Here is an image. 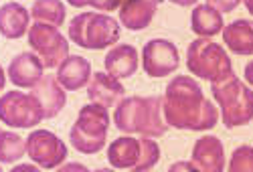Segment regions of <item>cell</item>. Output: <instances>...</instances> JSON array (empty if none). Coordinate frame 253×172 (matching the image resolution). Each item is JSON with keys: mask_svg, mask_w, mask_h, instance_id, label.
<instances>
[{"mask_svg": "<svg viewBox=\"0 0 253 172\" xmlns=\"http://www.w3.org/2000/svg\"><path fill=\"white\" fill-rule=\"evenodd\" d=\"M162 114L164 122L188 132H207L213 130L219 122V112L201 85L188 75H176L166 85L162 95Z\"/></svg>", "mask_w": 253, "mask_h": 172, "instance_id": "6da1fadb", "label": "cell"}, {"mask_svg": "<svg viewBox=\"0 0 253 172\" xmlns=\"http://www.w3.org/2000/svg\"><path fill=\"white\" fill-rule=\"evenodd\" d=\"M160 95H132L126 97L114 112V124L124 134H138L144 138H162L168 124L162 118Z\"/></svg>", "mask_w": 253, "mask_h": 172, "instance_id": "7a4b0ae2", "label": "cell"}, {"mask_svg": "<svg viewBox=\"0 0 253 172\" xmlns=\"http://www.w3.org/2000/svg\"><path fill=\"white\" fill-rule=\"evenodd\" d=\"M215 101L221 107L225 128L247 126L253 120V89L245 85L235 73L217 83H211Z\"/></svg>", "mask_w": 253, "mask_h": 172, "instance_id": "3957f363", "label": "cell"}, {"mask_svg": "<svg viewBox=\"0 0 253 172\" xmlns=\"http://www.w3.org/2000/svg\"><path fill=\"white\" fill-rule=\"evenodd\" d=\"M120 35V23L110 14L87 10L73 16L69 23V39L81 49L101 51L118 43Z\"/></svg>", "mask_w": 253, "mask_h": 172, "instance_id": "277c9868", "label": "cell"}, {"mask_svg": "<svg viewBox=\"0 0 253 172\" xmlns=\"http://www.w3.org/2000/svg\"><path fill=\"white\" fill-rule=\"evenodd\" d=\"M110 130V114L105 107L87 103L79 110V116L69 132L71 146L81 154H97L105 146Z\"/></svg>", "mask_w": 253, "mask_h": 172, "instance_id": "5b68a950", "label": "cell"}, {"mask_svg": "<svg viewBox=\"0 0 253 172\" xmlns=\"http://www.w3.org/2000/svg\"><path fill=\"white\" fill-rule=\"evenodd\" d=\"M186 67L193 75L217 83L233 75V65L227 51L211 39H195L186 49Z\"/></svg>", "mask_w": 253, "mask_h": 172, "instance_id": "8992f818", "label": "cell"}, {"mask_svg": "<svg viewBox=\"0 0 253 172\" xmlns=\"http://www.w3.org/2000/svg\"><path fill=\"white\" fill-rule=\"evenodd\" d=\"M160 160V146L152 138L120 136L108 148V162L118 170H152Z\"/></svg>", "mask_w": 253, "mask_h": 172, "instance_id": "52a82bcc", "label": "cell"}, {"mask_svg": "<svg viewBox=\"0 0 253 172\" xmlns=\"http://www.w3.org/2000/svg\"><path fill=\"white\" fill-rule=\"evenodd\" d=\"M29 45L45 69H59L69 57V41L59 33V29L49 25L35 23L29 29Z\"/></svg>", "mask_w": 253, "mask_h": 172, "instance_id": "ba28073f", "label": "cell"}, {"mask_svg": "<svg viewBox=\"0 0 253 172\" xmlns=\"http://www.w3.org/2000/svg\"><path fill=\"white\" fill-rule=\"evenodd\" d=\"M0 118L10 128H33L45 120L37 97L23 91H6L0 97Z\"/></svg>", "mask_w": 253, "mask_h": 172, "instance_id": "9c48e42d", "label": "cell"}, {"mask_svg": "<svg viewBox=\"0 0 253 172\" xmlns=\"http://www.w3.org/2000/svg\"><path fill=\"white\" fill-rule=\"evenodd\" d=\"M27 154L39 168H59L67 158V146L49 130H35L27 138Z\"/></svg>", "mask_w": 253, "mask_h": 172, "instance_id": "30bf717a", "label": "cell"}, {"mask_svg": "<svg viewBox=\"0 0 253 172\" xmlns=\"http://www.w3.org/2000/svg\"><path fill=\"white\" fill-rule=\"evenodd\" d=\"M180 65V55L172 41L150 39L142 49V67L150 77L172 75Z\"/></svg>", "mask_w": 253, "mask_h": 172, "instance_id": "8fae6325", "label": "cell"}, {"mask_svg": "<svg viewBox=\"0 0 253 172\" xmlns=\"http://www.w3.org/2000/svg\"><path fill=\"white\" fill-rule=\"evenodd\" d=\"M87 97L91 103L110 110V107H118L126 99V87L120 83V79L97 71L91 75V81L87 85Z\"/></svg>", "mask_w": 253, "mask_h": 172, "instance_id": "7c38bea8", "label": "cell"}, {"mask_svg": "<svg viewBox=\"0 0 253 172\" xmlns=\"http://www.w3.org/2000/svg\"><path fill=\"white\" fill-rule=\"evenodd\" d=\"M193 166L197 172H225V148L217 136H203L193 146Z\"/></svg>", "mask_w": 253, "mask_h": 172, "instance_id": "4fadbf2b", "label": "cell"}, {"mask_svg": "<svg viewBox=\"0 0 253 172\" xmlns=\"http://www.w3.org/2000/svg\"><path fill=\"white\" fill-rule=\"evenodd\" d=\"M43 63L41 59L31 53V51H25V53H18L6 69L8 73V79L12 81L14 87H20V89H33L35 85L43 79Z\"/></svg>", "mask_w": 253, "mask_h": 172, "instance_id": "5bb4252c", "label": "cell"}, {"mask_svg": "<svg viewBox=\"0 0 253 172\" xmlns=\"http://www.w3.org/2000/svg\"><path fill=\"white\" fill-rule=\"evenodd\" d=\"M31 93L37 97L41 110H43L45 120L57 118L63 107H65V103H67L65 89L61 87V83L53 75H43V79H41L31 89Z\"/></svg>", "mask_w": 253, "mask_h": 172, "instance_id": "9a60e30c", "label": "cell"}, {"mask_svg": "<svg viewBox=\"0 0 253 172\" xmlns=\"http://www.w3.org/2000/svg\"><path fill=\"white\" fill-rule=\"evenodd\" d=\"M91 63L81 57V55H69L63 65L57 69V81L61 83L63 89L67 91H77L81 87H85L91 81Z\"/></svg>", "mask_w": 253, "mask_h": 172, "instance_id": "2e32d148", "label": "cell"}, {"mask_svg": "<svg viewBox=\"0 0 253 172\" xmlns=\"http://www.w3.org/2000/svg\"><path fill=\"white\" fill-rule=\"evenodd\" d=\"M138 51L134 45H116L114 49H110V53L105 55L103 65H105V73L116 77V79H126L132 77L138 71Z\"/></svg>", "mask_w": 253, "mask_h": 172, "instance_id": "e0dca14e", "label": "cell"}, {"mask_svg": "<svg viewBox=\"0 0 253 172\" xmlns=\"http://www.w3.org/2000/svg\"><path fill=\"white\" fill-rule=\"evenodd\" d=\"M223 43L235 55H253V20L237 18L223 29Z\"/></svg>", "mask_w": 253, "mask_h": 172, "instance_id": "ac0fdd59", "label": "cell"}, {"mask_svg": "<svg viewBox=\"0 0 253 172\" xmlns=\"http://www.w3.org/2000/svg\"><path fill=\"white\" fill-rule=\"evenodd\" d=\"M29 10L18 2H6L0 8V33L6 39H20L29 33Z\"/></svg>", "mask_w": 253, "mask_h": 172, "instance_id": "d6986e66", "label": "cell"}, {"mask_svg": "<svg viewBox=\"0 0 253 172\" xmlns=\"http://www.w3.org/2000/svg\"><path fill=\"white\" fill-rule=\"evenodd\" d=\"M158 2L154 0H140V2H122L120 6V23L128 31L146 29L156 14Z\"/></svg>", "mask_w": 253, "mask_h": 172, "instance_id": "ffe728a7", "label": "cell"}, {"mask_svg": "<svg viewBox=\"0 0 253 172\" xmlns=\"http://www.w3.org/2000/svg\"><path fill=\"white\" fill-rule=\"evenodd\" d=\"M191 29L201 39H209V37H215V35L223 33L225 23H223L221 12L213 4L203 2V4H197L193 14H191Z\"/></svg>", "mask_w": 253, "mask_h": 172, "instance_id": "44dd1931", "label": "cell"}, {"mask_svg": "<svg viewBox=\"0 0 253 172\" xmlns=\"http://www.w3.org/2000/svg\"><path fill=\"white\" fill-rule=\"evenodd\" d=\"M31 12L35 23H41V25L59 29L65 23V4L59 2V0H37Z\"/></svg>", "mask_w": 253, "mask_h": 172, "instance_id": "7402d4cb", "label": "cell"}, {"mask_svg": "<svg viewBox=\"0 0 253 172\" xmlns=\"http://www.w3.org/2000/svg\"><path fill=\"white\" fill-rule=\"evenodd\" d=\"M2 142H0V162L2 164H12L20 160L27 152V138H20L14 132L4 130L0 134Z\"/></svg>", "mask_w": 253, "mask_h": 172, "instance_id": "603a6c76", "label": "cell"}, {"mask_svg": "<svg viewBox=\"0 0 253 172\" xmlns=\"http://www.w3.org/2000/svg\"><path fill=\"white\" fill-rule=\"evenodd\" d=\"M227 172H253V146H239L233 150Z\"/></svg>", "mask_w": 253, "mask_h": 172, "instance_id": "cb8c5ba5", "label": "cell"}, {"mask_svg": "<svg viewBox=\"0 0 253 172\" xmlns=\"http://www.w3.org/2000/svg\"><path fill=\"white\" fill-rule=\"evenodd\" d=\"M168 172H197V168L193 166V162L178 160V162H174L170 168H168Z\"/></svg>", "mask_w": 253, "mask_h": 172, "instance_id": "d4e9b609", "label": "cell"}, {"mask_svg": "<svg viewBox=\"0 0 253 172\" xmlns=\"http://www.w3.org/2000/svg\"><path fill=\"white\" fill-rule=\"evenodd\" d=\"M57 172H89V170H87V166H83L79 162H67V164L59 166Z\"/></svg>", "mask_w": 253, "mask_h": 172, "instance_id": "484cf974", "label": "cell"}, {"mask_svg": "<svg viewBox=\"0 0 253 172\" xmlns=\"http://www.w3.org/2000/svg\"><path fill=\"white\" fill-rule=\"evenodd\" d=\"M211 4H213L219 12H221V10H227V12H229V10H233L239 2H235V0H233V2H219V0H215V2H211Z\"/></svg>", "mask_w": 253, "mask_h": 172, "instance_id": "4316f807", "label": "cell"}, {"mask_svg": "<svg viewBox=\"0 0 253 172\" xmlns=\"http://www.w3.org/2000/svg\"><path fill=\"white\" fill-rule=\"evenodd\" d=\"M8 172H41L37 166H33V164H16L14 168H10Z\"/></svg>", "mask_w": 253, "mask_h": 172, "instance_id": "83f0119b", "label": "cell"}, {"mask_svg": "<svg viewBox=\"0 0 253 172\" xmlns=\"http://www.w3.org/2000/svg\"><path fill=\"white\" fill-rule=\"evenodd\" d=\"M245 79H247V83L251 85V87H253V61L251 63H247V65H245Z\"/></svg>", "mask_w": 253, "mask_h": 172, "instance_id": "f1b7e54d", "label": "cell"}, {"mask_svg": "<svg viewBox=\"0 0 253 172\" xmlns=\"http://www.w3.org/2000/svg\"><path fill=\"white\" fill-rule=\"evenodd\" d=\"M245 8H247V10L253 14V0H247V2H245Z\"/></svg>", "mask_w": 253, "mask_h": 172, "instance_id": "f546056e", "label": "cell"}, {"mask_svg": "<svg viewBox=\"0 0 253 172\" xmlns=\"http://www.w3.org/2000/svg\"><path fill=\"white\" fill-rule=\"evenodd\" d=\"M93 172H116V170H112V168H97V170H93Z\"/></svg>", "mask_w": 253, "mask_h": 172, "instance_id": "4dcf8cb0", "label": "cell"}, {"mask_svg": "<svg viewBox=\"0 0 253 172\" xmlns=\"http://www.w3.org/2000/svg\"><path fill=\"white\" fill-rule=\"evenodd\" d=\"M132 172H152V170H132Z\"/></svg>", "mask_w": 253, "mask_h": 172, "instance_id": "1f68e13d", "label": "cell"}]
</instances>
